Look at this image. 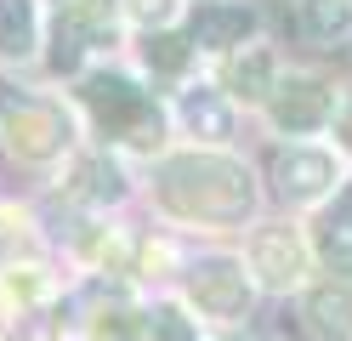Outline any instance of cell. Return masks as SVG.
I'll return each instance as SVG.
<instances>
[{
  "instance_id": "6da1fadb",
  "label": "cell",
  "mask_w": 352,
  "mask_h": 341,
  "mask_svg": "<svg viewBox=\"0 0 352 341\" xmlns=\"http://www.w3.org/2000/svg\"><path fill=\"white\" fill-rule=\"evenodd\" d=\"M153 194H160V205L176 222H193V227H245L256 216L250 165L228 159V154H205V148L165 154L160 176H153Z\"/></svg>"
},
{
  "instance_id": "7a4b0ae2",
  "label": "cell",
  "mask_w": 352,
  "mask_h": 341,
  "mask_svg": "<svg viewBox=\"0 0 352 341\" xmlns=\"http://www.w3.org/2000/svg\"><path fill=\"white\" fill-rule=\"evenodd\" d=\"M74 97L85 108V120L102 143L114 148H131V154H153L165 143V103L153 97L148 85H137L131 74L120 68H91V74H80Z\"/></svg>"
},
{
  "instance_id": "3957f363",
  "label": "cell",
  "mask_w": 352,
  "mask_h": 341,
  "mask_svg": "<svg viewBox=\"0 0 352 341\" xmlns=\"http://www.w3.org/2000/svg\"><path fill=\"white\" fill-rule=\"evenodd\" d=\"M0 136H6V148L17 159H29V165H46L69 148V114L63 103L52 97H34V91H17V85H0Z\"/></svg>"
},
{
  "instance_id": "277c9868",
  "label": "cell",
  "mask_w": 352,
  "mask_h": 341,
  "mask_svg": "<svg viewBox=\"0 0 352 341\" xmlns=\"http://www.w3.org/2000/svg\"><path fill=\"white\" fill-rule=\"evenodd\" d=\"M245 267H250V279L267 285V290H296L307 273H313V239H307L296 222H261L250 234Z\"/></svg>"
},
{
  "instance_id": "5b68a950",
  "label": "cell",
  "mask_w": 352,
  "mask_h": 341,
  "mask_svg": "<svg viewBox=\"0 0 352 341\" xmlns=\"http://www.w3.org/2000/svg\"><path fill=\"white\" fill-rule=\"evenodd\" d=\"M188 296H193V307L210 313V318H245L250 302H256V279H250V267L233 262V256H205L188 273Z\"/></svg>"
},
{
  "instance_id": "8992f818",
  "label": "cell",
  "mask_w": 352,
  "mask_h": 341,
  "mask_svg": "<svg viewBox=\"0 0 352 341\" xmlns=\"http://www.w3.org/2000/svg\"><path fill=\"white\" fill-rule=\"evenodd\" d=\"M329 114H336V91L318 74H290V80H278L273 97H267V120L278 131H290V136H307V131L329 125Z\"/></svg>"
},
{
  "instance_id": "52a82bcc",
  "label": "cell",
  "mask_w": 352,
  "mask_h": 341,
  "mask_svg": "<svg viewBox=\"0 0 352 341\" xmlns=\"http://www.w3.org/2000/svg\"><path fill=\"white\" fill-rule=\"evenodd\" d=\"M273 188L290 199V205H313L336 188V159L324 148H284L273 159Z\"/></svg>"
},
{
  "instance_id": "ba28073f",
  "label": "cell",
  "mask_w": 352,
  "mask_h": 341,
  "mask_svg": "<svg viewBox=\"0 0 352 341\" xmlns=\"http://www.w3.org/2000/svg\"><path fill=\"white\" fill-rule=\"evenodd\" d=\"M256 34V12L250 6H233V0H199L188 17V40L199 52H233Z\"/></svg>"
},
{
  "instance_id": "9c48e42d",
  "label": "cell",
  "mask_w": 352,
  "mask_h": 341,
  "mask_svg": "<svg viewBox=\"0 0 352 341\" xmlns=\"http://www.w3.org/2000/svg\"><path fill=\"white\" fill-rule=\"evenodd\" d=\"M296 330L307 341H352V290L346 285H313L296 307Z\"/></svg>"
},
{
  "instance_id": "30bf717a",
  "label": "cell",
  "mask_w": 352,
  "mask_h": 341,
  "mask_svg": "<svg viewBox=\"0 0 352 341\" xmlns=\"http://www.w3.org/2000/svg\"><path fill=\"white\" fill-rule=\"evenodd\" d=\"M176 125L199 143H222V136H233V108L216 85H188L176 97Z\"/></svg>"
},
{
  "instance_id": "8fae6325",
  "label": "cell",
  "mask_w": 352,
  "mask_h": 341,
  "mask_svg": "<svg viewBox=\"0 0 352 341\" xmlns=\"http://www.w3.org/2000/svg\"><path fill=\"white\" fill-rule=\"evenodd\" d=\"M40 0H0V57L29 63L40 52Z\"/></svg>"
},
{
  "instance_id": "7c38bea8",
  "label": "cell",
  "mask_w": 352,
  "mask_h": 341,
  "mask_svg": "<svg viewBox=\"0 0 352 341\" xmlns=\"http://www.w3.org/2000/svg\"><path fill=\"white\" fill-rule=\"evenodd\" d=\"M273 85H278L273 52H267V45H245V52L233 57V68H228V91H233V97H245V103H267Z\"/></svg>"
},
{
  "instance_id": "4fadbf2b",
  "label": "cell",
  "mask_w": 352,
  "mask_h": 341,
  "mask_svg": "<svg viewBox=\"0 0 352 341\" xmlns=\"http://www.w3.org/2000/svg\"><path fill=\"white\" fill-rule=\"evenodd\" d=\"M120 194H125V176H120V165L108 154H91V159H80V165H74L69 199H80V205H114Z\"/></svg>"
},
{
  "instance_id": "5bb4252c",
  "label": "cell",
  "mask_w": 352,
  "mask_h": 341,
  "mask_svg": "<svg viewBox=\"0 0 352 341\" xmlns=\"http://www.w3.org/2000/svg\"><path fill=\"white\" fill-rule=\"evenodd\" d=\"M301 34L318 45H336L352 34V0H301Z\"/></svg>"
},
{
  "instance_id": "9a60e30c",
  "label": "cell",
  "mask_w": 352,
  "mask_h": 341,
  "mask_svg": "<svg viewBox=\"0 0 352 341\" xmlns=\"http://www.w3.org/2000/svg\"><path fill=\"white\" fill-rule=\"evenodd\" d=\"M142 57H148V68H153L160 80H176V74L188 68V57H193V40L153 29V34H148V45H142Z\"/></svg>"
},
{
  "instance_id": "2e32d148",
  "label": "cell",
  "mask_w": 352,
  "mask_h": 341,
  "mask_svg": "<svg viewBox=\"0 0 352 341\" xmlns=\"http://www.w3.org/2000/svg\"><path fill=\"white\" fill-rule=\"evenodd\" d=\"M148 341H199V330H193V318L182 307H160L148 324Z\"/></svg>"
},
{
  "instance_id": "e0dca14e",
  "label": "cell",
  "mask_w": 352,
  "mask_h": 341,
  "mask_svg": "<svg viewBox=\"0 0 352 341\" xmlns=\"http://www.w3.org/2000/svg\"><path fill=\"white\" fill-rule=\"evenodd\" d=\"M125 17L153 34V29H165V23L176 17V0H125Z\"/></svg>"
},
{
  "instance_id": "ac0fdd59",
  "label": "cell",
  "mask_w": 352,
  "mask_h": 341,
  "mask_svg": "<svg viewBox=\"0 0 352 341\" xmlns=\"http://www.w3.org/2000/svg\"><path fill=\"white\" fill-rule=\"evenodd\" d=\"M97 335H102V341H131V335H137V313L120 307V302L102 307V313H97Z\"/></svg>"
},
{
  "instance_id": "d6986e66",
  "label": "cell",
  "mask_w": 352,
  "mask_h": 341,
  "mask_svg": "<svg viewBox=\"0 0 352 341\" xmlns=\"http://www.w3.org/2000/svg\"><path fill=\"white\" fill-rule=\"evenodd\" d=\"M324 227H329V239H352V182L336 188V199L324 211Z\"/></svg>"
},
{
  "instance_id": "ffe728a7",
  "label": "cell",
  "mask_w": 352,
  "mask_h": 341,
  "mask_svg": "<svg viewBox=\"0 0 352 341\" xmlns=\"http://www.w3.org/2000/svg\"><path fill=\"white\" fill-rule=\"evenodd\" d=\"M6 296H12V302H34V296H40L34 267H12V273H6Z\"/></svg>"
},
{
  "instance_id": "44dd1931",
  "label": "cell",
  "mask_w": 352,
  "mask_h": 341,
  "mask_svg": "<svg viewBox=\"0 0 352 341\" xmlns=\"http://www.w3.org/2000/svg\"><path fill=\"white\" fill-rule=\"evenodd\" d=\"M329 120H336V136H341V148L352 154V91H346V97L336 103V114H329Z\"/></svg>"
}]
</instances>
